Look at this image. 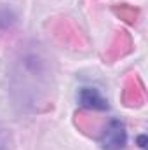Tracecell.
I'll return each instance as SVG.
<instances>
[{
    "mask_svg": "<svg viewBox=\"0 0 148 150\" xmlns=\"http://www.w3.org/2000/svg\"><path fill=\"white\" fill-rule=\"evenodd\" d=\"M127 143V133H125V126L113 119L108 122V126L105 127L103 134H101V145L106 150H120L125 147Z\"/></svg>",
    "mask_w": 148,
    "mask_h": 150,
    "instance_id": "1",
    "label": "cell"
},
{
    "mask_svg": "<svg viewBox=\"0 0 148 150\" xmlns=\"http://www.w3.org/2000/svg\"><path fill=\"white\" fill-rule=\"evenodd\" d=\"M124 103L127 107H140L145 101V87L138 77H131L124 87Z\"/></svg>",
    "mask_w": 148,
    "mask_h": 150,
    "instance_id": "2",
    "label": "cell"
},
{
    "mask_svg": "<svg viewBox=\"0 0 148 150\" xmlns=\"http://www.w3.org/2000/svg\"><path fill=\"white\" fill-rule=\"evenodd\" d=\"M78 100L85 108H91V110H106L108 108V101L101 96V93L98 89H92V87H84L78 93Z\"/></svg>",
    "mask_w": 148,
    "mask_h": 150,
    "instance_id": "3",
    "label": "cell"
},
{
    "mask_svg": "<svg viewBox=\"0 0 148 150\" xmlns=\"http://www.w3.org/2000/svg\"><path fill=\"white\" fill-rule=\"evenodd\" d=\"M131 47H132L131 37H129L125 32H118V33L115 35V38H113L111 45L108 47L106 56H108V59H117V58L127 54V52L131 51Z\"/></svg>",
    "mask_w": 148,
    "mask_h": 150,
    "instance_id": "4",
    "label": "cell"
},
{
    "mask_svg": "<svg viewBox=\"0 0 148 150\" xmlns=\"http://www.w3.org/2000/svg\"><path fill=\"white\" fill-rule=\"evenodd\" d=\"M56 32H58L59 37L66 33V37H63V40L66 44H70V45H80V32H77L68 21H59V25L56 26Z\"/></svg>",
    "mask_w": 148,
    "mask_h": 150,
    "instance_id": "5",
    "label": "cell"
},
{
    "mask_svg": "<svg viewBox=\"0 0 148 150\" xmlns=\"http://www.w3.org/2000/svg\"><path fill=\"white\" fill-rule=\"evenodd\" d=\"M113 12L118 18H122L124 21L131 23V25H134L136 19H138V11L134 7H131V5H115L113 7Z\"/></svg>",
    "mask_w": 148,
    "mask_h": 150,
    "instance_id": "6",
    "label": "cell"
},
{
    "mask_svg": "<svg viewBox=\"0 0 148 150\" xmlns=\"http://www.w3.org/2000/svg\"><path fill=\"white\" fill-rule=\"evenodd\" d=\"M77 126H80V129L84 133H87V134H91V131L96 127L94 120L89 115H85V113H77Z\"/></svg>",
    "mask_w": 148,
    "mask_h": 150,
    "instance_id": "7",
    "label": "cell"
}]
</instances>
